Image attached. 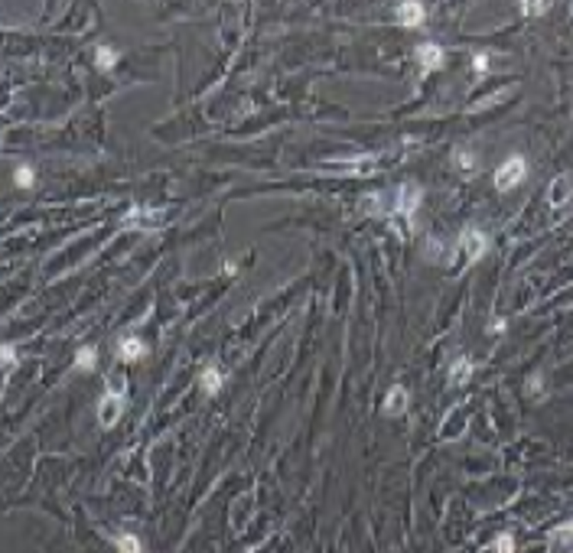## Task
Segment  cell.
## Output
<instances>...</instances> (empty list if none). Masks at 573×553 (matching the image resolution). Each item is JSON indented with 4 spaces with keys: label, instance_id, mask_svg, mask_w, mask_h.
<instances>
[{
    "label": "cell",
    "instance_id": "6da1fadb",
    "mask_svg": "<svg viewBox=\"0 0 573 553\" xmlns=\"http://www.w3.org/2000/svg\"><path fill=\"white\" fill-rule=\"evenodd\" d=\"M525 176H527V163H525V156L515 154L495 169V189L498 193H508V189L525 183Z\"/></svg>",
    "mask_w": 573,
    "mask_h": 553
},
{
    "label": "cell",
    "instance_id": "7a4b0ae2",
    "mask_svg": "<svg viewBox=\"0 0 573 553\" xmlns=\"http://www.w3.org/2000/svg\"><path fill=\"white\" fill-rule=\"evenodd\" d=\"M459 251H463V257L469 264L482 261L489 254V235L482 228H463V235H459Z\"/></svg>",
    "mask_w": 573,
    "mask_h": 553
},
{
    "label": "cell",
    "instance_id": "3957f363",
    "mask_svg": "<svg viewBox=\"0 0 573 553\" xmlns=\"http://www.w3.org/2000/svg\"><path fill=\"white\" fill-rule=\"evenodd\" d=\"M421 199H424L421 186L404 183V186L398 189V199L391 202V212H394V215H407V218H414V215H417V205H421Z\"/></svg>",
    "mask_w": 573,
    "mask_h": 553
},
{
    "label": "cell",
    "instance_id": "277c9868",
    "mask_svg": "<svg viewBox=\"0 0 573 553\" xmlns=\"http://www.w3.org/2000/svg\"><path fill=\"white\" fill-rule=\"evenodd\" d=\"M394 20H398L401 26H407V30H417V26L427 20V7H424L421 0H404V4L394 7Z\"/></svg>",
    "mask_w": 573,
    "mask_h": 553
},
{
    "label": "cell",
    "instance_id": "5b68a950",
    "mask_svg": "<svg viewBox=\"0 0 573 553\" xmlns=\"http://www.w3.org/2000/svg\"><path fill=\"white\" fill-rule=\"evenodd\" d=\"M414 55H417L424 72H440L446 65V53L440 43H421V46L414 49Z\"/></svg>",
    "mask_w": 573,
    "mask_h": 553
},
{
    "label": "cell",
    "instance_id": "8992f818",
    "mask_svg": "<svg viewBox=\"0 0 573 553\" xmlns=\"http://www.w3.org/2000/svg\"><path fill=\"white\" fill-rule=\"evenodd\" d=\"M121 410H124V394H117V391L105 394V397H101V404H98L101 426H115V420L121 417Z\"/></svg>",
    "mask_w": 573,
    "mask_h": 553
},
{
    "label": "cell",
    "instance_id": "52a82bcc",
    "mask_svg": "<svg viewBox=\"0 0 573 553\" xmlns=\"http://www.w3.org/2000/svg\"><path fill=\"white\" fill-rule=\"evenodd\" d=\"M147 355V345L140 342L137 335H121L117 338V358L121 361H137Z\"/></svg>",
    "mask_w": 573,
    "mask_h": 553
},
{
    "label": "cell",
    "instance_id": "ba28073f",
    "mask_svg": "<svg viewBox=\"0 0 573 553\" xmlns=\"http://www.w3.org/2000/svg\"><path fill=\"white\" fill-rule=\"evenodd\" d=\"M570 195H573V179L567 176V173H560V176L554 179V183H550L547 202H550V205H554V208H560L567 199H570Z\"/></svg>",
    "mask_w": 573,
    "mask_h": 553
},
{
    "label": "cell",
    "instance_id": "9c48e42d",
    "mask_svg": "<svg viewBox=\"0 0 573 553\" xmlns=\"http://www.w3.org/2000/svg\"><path fill=\"white\" fill-rule=\"evenodd\" d=\"M127 225H134V228H157V225H163V212H153V208H130Z\"/></svg>",
    "mask_w": 573,
    "mask_h": 553
},
{
    "label": "cell",
    "instance_id": "30bf717a",
    "mask_svg": "<svg viewBox=\"0 0 573 553\" xmlns=\"http://www.w3.org/2000/svg\"><path fill=\"white\" fill-rule=\"evenodd\" d=\"M222 385H225V375L215 365H209V368H202V375H199V387L209 394V397H215V394L222 391Z\"/></svg>",
    "mask_w": 573,
    "mask_h": 553
},
{
    "label": "cell",
    "instance_id": "8fae6325",
    "mask_svg": "<svg viewBox=\"0 0 573 553\" xmlns=\"http://www.w3.org/2000/svg\"><path fill=\"white\" fill-rule=\"evenodd\" d=\"M407 410V391L401 385H394L388 391V397H384V414H391V417H401Z\"/></svg>",
    "mask_w": 573,
    "mask_h": 553
},
{
    "label": "cell",
    "instance_id": "7c38bea8",
    "mask_svg": "<svg viewBox=\"0 0 573 553\" xmlns=\"http://www.w3.org/2000/svg\"><path fill=\"white\" fill-rule=\"evenodd\" d=\"M547 544L550 547H573V521H564V524H557V527H550Z\"/></svg>",
    "mask_w": 573,
    "mask_h": 553
},
{
    "label": "cell",
    "instance_id": "4fadbf2b",
    "mask_svg": "<svg viewBox=\"0 0 573 553\" xmlns=\"http://www.w3.org/2000/svg\"><path fill=\"white\" fill-rule=\"evenodd\" d=\"M469 377H473V361H469V358H456V361H453V365H450V385L453 387H463Z\"/></svg>",
    "mask_w": 573,
    "mask_h": 553
},
{
    "label": "cell",
    "instance_id": "5bb4252c",
    "mask_svg": "<svg viewBox=\"0 0 573 553\" xmlns=\"http://www.w3.org/2000/svg\"><path fill=\"white\" fill-rule=\"evenodd\" d=\"M115 547L117 553H144V544H140L137 534H130V530H124V534H115Z\"/></svg>",
    "mask_w": 573,
    "mask_h": 553
},
{
    "label": "cell",
    "instance_id": "9a60e30c",
    "mask_svg": "<svg viewBox=\"0 0 573 553\" xmlns=\"http://www.w3.org/2000/svg\"><path fill=\"white\" fill-rule=\"evenodd\" d=\"M95 365H98V348H95V345L78 348V355H75V368L88 375V371H95Z\"/></svg>",
    "mask_w": 573,
    "mask_h": 553
},
{
    "label": "cell",
    "instance_id": "2e32d148",
    "mask_svg": "<svg viewBox=\"0 0 573 553\" xmlns=\"http://www.w3.org/2000/svg\"><path fill=\"white\" fill-rule=\"evenodd\" d=\"M95 65H98L101 72L115 69V65H117V53L111 46H98V49H95Z\"/></svg>",
    "mask_w": 573,
    "mask_h": 553
},
{
    "label": "cell",
    "instance_id": "e0dca14e",
    "mask_svg": "<svg viewBox=\"0 0 573 553\" xmlns=\"http://www.w3.org/2000/svg\"><path fill=\"white\" fill-rule=\"evenodd\" d=\"M550 10V4H544V0H525L521 4V16H544Z\"/></svg>",
    "mask_w": 573,
    "mask_h": 553
},
{
    "label": "cell",
    "instance_id": "ac0fdd59",
    "mask_svg": "<svg viewBox=\"0 0 573 553\" xmlns=\"http://www.w3.org/2000/svg\"><path fill=\"white\" fill-rule=\"evenodd\" d=\"M453 160H456V166L463 169V173H473L475 169V156L466 154V150H453Z\"/></svg>",
    "mask_w": 573,
    "mask_h": 553
},
{
    "label": "cell",
    "instance_id": "d6986e66",
    "mask_svg": "<svg viewBox=\"0 0 573 553\" xmlns=\"http://www.w3.org/2000/svg\"><path fill=\"white\" fill-rule=\"evenodd\" d=\"M495 553H515V534L512 530H505V534L495 537Z\"/></svg>",
    "mask_w": 573,
    "mask_h": 553
},
{
    "label": "cell",
    "instance_id": "ffe728a7",
    "mask_svg": "<svg viewBox=\"0 0 573 553\" xmlns=\"http://www.w3.org/2000/svg\"><path fill=\"white\" fill-rule=\"evenodd\" d=\"M14 179H16V186H23V189H26V186H33L36 173H33L30 166H16V169H14Z\"/></svg>",
    "mask_w": 573,
    "mask_h": 553
},
{
    "label": "cell",
    "instance_id": "44dd1931",
    "mask_svg": "<svg viewBox=\"0 0 573 553\" xmlns=\"http://www.w3.org/2000/svg\"><path fill=\"white\" fill-rule=\"evenodd\" d=\"M489 59H492L489 53H475V55H473V69H475V75H485V72H489Z\"/></svg>",
    "mask_w": 573,
    "mask_h": 553
},
{
    "label": "cell",
    "instance_id": "7402d4cb",
    "mask_svg": "<svg viewBox=\"0 0 573 553\" xmlns=\"http://www.w3.org/2000/svg\"><path fill=\"white\" fill-rule=\"evenodd\" d=\"M527 391L535 394V397H541V391H544V375L541 371H535V375L527 377Z\"/></svg>",
    "mask_w": 573,
    "mask_h": 553
},
{
    "label": "cell",
    "instance_id": "603a6c76",
    "mask_svg": "<svg viewBox=\"0 0 573 553\" xmlns=\"http://www.w3.org/2000/svg\"><path fill=\"white\" fill-rule=\"evenodd\" d=\"M14 361H16V348L14 345H4V365H7V371L14 368Z\"/></svg>",
    "mask_w": 573,
    "mask_h": 553
},
{
    "label": "cell",
    "instance_id": "cb8c5ba5",
    "mask_svg": "<svg viewBox=\"0 0 573 553\" xmlns=\"http://www.w3.org/2000/svg\"><path fill=\"white\" fill-rule=\"evenodd\" d=\"M489 332H492V335H495V332H505V319H498V323H492V326H489Z\"/></svg>",
    "mask_w": 573,
    "mask_h": 553
}]
</instances>
